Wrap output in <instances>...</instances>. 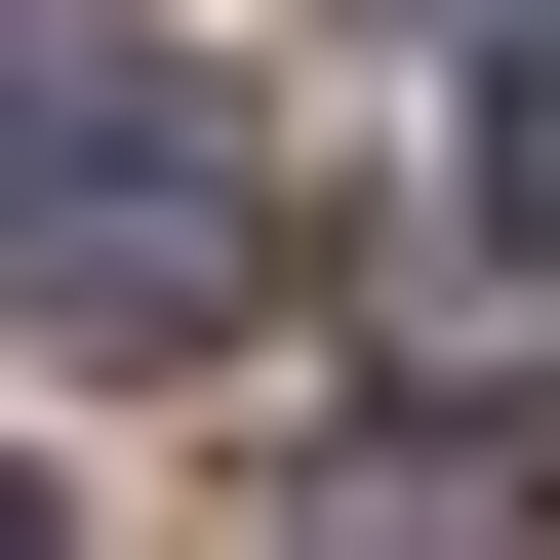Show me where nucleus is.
<instances>
[{"label": "nucleus", "mask_w": 560, "mask_h": 560, "mask_svg": "<svg viewBox=\"0 0 560 560\" xmlns=\"http://www.w3.org/2000/svg\"><path fill=\"white\" fill-rule=\"evenodd\" d=\"M0 320H81V361H241L280 320V161L200 81H0Z\"/></svg>", "instance_id": "f257e3e1"}, {"label": "nucleus", "mask_w": 560, "mask_h": 560, "mask_svg": "<svg viewBox=\"0 0 560 560\" xmlns=\"http://www.w3.org/2000/svg\"><path fill=\"white\" fill-rule=\"evenodd\" d=\"M320 560H560V441H361Z\"/></svg>", "instance_id": "f03ea898"}, {"label": "nucleus", "mask_w": 560, "mask_h": 560, "mask_svg": "<svg viewBox=\"0 0 560 560\" xmlns=\"http://www.w3.org/2000/svg\"><path fill=\"white\" fill-rule=\"evenodd\" d=\"M480 241L560 280V0H480Z\"/></svg>", "instance_id": "7ed1b4c3"}, {"label": "nucleus", "mask_w": 560, "mask_h": 560, "mask_svg": "<svg viewBox=\"0 0 560 560\" xmlns=\"http://www.w3.org/2000/svg\"><path fill=\"white\" fill-rule=\"evenodd\" d=\"M0 560H81V521H40V480H0Z\"/></svg>", "instance_id": "20e7f679"}, {"label": "nucleus", "mask_w": 560, "mask_h": 560, "mask_svg": "<svg viewBox=\"0 0 560 560\" xmlns=\"http://www.w3.org/2000/svg\"><path fill=\"white\" fill-rule=\"evenodd\" d=\"M0 40H40V0H0Z\"/></svg>", "instance_id": "39448f33"}]
</instances>
